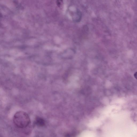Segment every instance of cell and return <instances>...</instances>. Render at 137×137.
<instances>
[{"mask_svg":"<svg viewBox=\"0 0 137 137\" xmlns=\"http://www.w3.org/2000/svg\"><path fill=\"white\" fill-rule=\"evenodd\" d=\"M14 124L17 128H26L30 124V120L27 113L22 111L17 112L14 116Z\"/></svg>","mask_w":137,"mask_h":137,"instance_id":"6da1fadb","label":"cell"},{"mask_svg":"<svg viewBox=\"0 0 137 137\" xmlns=\"http://www.w3.org/2000/svg\"><path fill=\"white\" fill-rule=\"evenodd\" d=\"M35 124L39 127H43L46 124L45 122L44 119L41 117H37L35 122Z\"/></svg>","mask_w":137,"mask_h":137,"instance_id":"7a4b0ae2","label":"cell"},{"mask_svg":"<svg viewBox=\"0 0 137 137\" xmlns=\"http://www.w3.org/2000/svg\"><path fill=\"white\" fill-rule=\"evenodd\" d=\"M74 17L75 18H74L73 19L74 21L76 22H78V21H80L81 20V12L80 11H77Z\"/></svg>","mask_w":137,"mask_h":137,"instance_id":"3957f363","label":"cell"},{"mask_svg":"<svg viewBox=\"0 0 137 137\" xmlns=\"http://www.w3.org/2000/svg\"><path fill=\"white\" fill-rule=\"evenodd\" d=\"M57 3L58 6L59 7H61L63 4V0H57Z\"/></svg>","mask_w":137,"mask_h":137,"instance_id":"277c9868","label":"cell"},{"mask_svg":"<svg viewBox=\"0 0 137 137\" xmlns=\"http://www.w3.org/2000/svg\"><path fill=\"white\" fill-rule=\"evenodd\" d=\"M134 76L135 78L137 80V72L134 74Z\"/></svg>","mask_w":137,"mask_h":137,"instance_id":"5b68a950","label":"cell"}]
</instances>
